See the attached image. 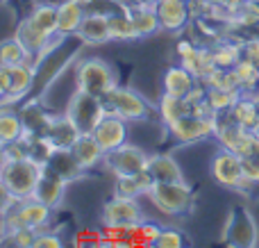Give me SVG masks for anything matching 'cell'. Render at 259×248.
I'll use <instances>...</instances> for the list:
<instances>
[{
  "label": "cell",
  "instance_id": "1",
  "mask_svg": "<svg viewBox=\"0 0 259 248\" xmlns=\"http://www.w3.org/2000/svg\"><path fill=\"white\" fill-rule=\"evenodd\" d=\"M148 198L159 212L168 214V217H184L191 214L193 205H196V196H193L191 187L184 182H155L148 191Z\"/></svg>",
  "mask_w": 259,
  "mask_h": 248
},
{
  "label": "cell",
  "instance_id": "2",
  "mask_svg": "<svg viewBox=\"0 0 259 248\" xmlns=\"http://www.w3.org/2000/svg\"><path fill=\"white\" fill-rule=\"evenodd\" d=\"M75 85L77 89L87 91V94L105 98L114 87H118V77H116V71L105 59L87 57L75 64Z\"/></svg>",
  "mask_w": 259,
  "mask_h": 248
},
{
  "label": "cell",
  "instance_id": "3",
  "mask_svg": "<svg viewBox=\"0 0 259 248\" xmlns=\"http://www.w3.org/2000/svg\"><path fill=\"white\" fill-rule=\"evenodd\" d=\"M105 107L107 112H114L118 116H123L130 123L137 121H150L152 116L159 118V112L157 107H152L141 94H137L134 89H127V87H114L107 96H105Z\"/></svg>",
  "mask_w": 259,
  "mask_h": 248
},
{
  "label": "cell",
  "instance_id": "4",
  "mask_svg": "<svg viewBox=\"0 0 259 248\" xmlns=\"http://www.w3.org/2000/svg\"><path fill=\"white\" fill-rule=\"evenodd\" d=\"M41 173H44V164H39L32 157H25L16 159V162H5L0 167V180L12 189V194L18 200H23L34 194V187L39 182Z\"/></svg>",
  "mask_w": 259,
  "mask_h": 248
},
{
  "label": "cell",
  "instance_id": "5",
  "mask_svg": "<svg viewBox=\"0 0 259 248\" xmlns=\"http://www.w3.org/2000/svg\"><path fill=\"white\" fill-rule=\"evenodd\" d=\"M221 241L234 248H255L259 241V228L255 217L243 205H234L228 214V221L223 226Z\"/></svg>",
  "mask_w": 259,
  "mask_h": 248
},
{
  "label": "cell",
  "instance_id": "6",
  "mask_svg": "<svg viewBox=\"0 0 259 248\" xmlns=\"http://www.w3.org/2000/svg\"><path fill=\"white\" fill-rule=\"evenodd\" d=\"M68 118L77 126L80 132H94L96 126L103 121V116L107 114V107H105V100L100 96L87 94V91L77 89L75 94L71 96L66 109H64Z\"/></svg>",
  "mask_w": 259,
  "mask_h": 248
},
{
  "label": "cell",
  "instance_id": "7",
  "mask_svg": "<svg viewBox=\"0 0 259 248\" xmlns=\"http://www.w3.org/2000/svg\"><path fill=\"white\" fill-rule=\"evenodd\" d=\"M219 116H198V114H184L178 121H173L170 126H166L168 135L173 137L180 144H196V141L209 139V137H216V130H219Z\"/></svg>",
  "mask_w": 259,
  "mask_h": 248
},
{
  "label": "cell",
  "instance_id": "8",
  "mask_svg": "<svg viewBox=\"0 0 259 248\" xmlns=\"http://www.w3.org/2000/svg\"><path fill=\"white\" fill-rule=\"evenodd\" d=\"M209 173L225 189H248V187H252L250 182L246 180L241 155L232 153V150H228V148H221L219 153L211 157Z\"/></svg>",
  "mask_w": 259,
  "mask_h": 248
},
{
  "label": "cell",
  "instance_id": "9",
  "mask_svg": "<svg viewBox=\"0 0 259 248\" xmlns=\"http://www.w3.org/2000/svg\"><path fill=\"white\" fill-rule=\"evenodd\" d=\"M148 157H150V155L143 148H139V146L123 144L121 148L112 150V153H105V169H107L114 178L134 176V173L146 169Z\"/></svg>",
  "mask_w": 259,
  "mask_h": 248
},
{
  "label": "cell",
  "instance_id": "10",
  "mask_svg": "<svg viewBox=\"0 0 259 248\" xmlns=\"http://www.w3.org/2000/svg\"><path fill=\"white\" fill-rule=\"evenodd\" d=\"M141 221H146V219H143L139 203L134 198H123V196H114L112 200H107L103 205V212H100V223L103 226L132 228Z\"/></svg>",
  "mask_w": 259,
  "mask_h": 248
},
{
  "label": "cell",
  "instance_id": "11",
  "mask_svg": "<svg viewBox=\"0 0 259 248\" xmlns=\"http://www.w3.org/2000/svg\"><path fill=\"white\" fill-rule=\"evenodd\" d=\"M219 121V130H216V141H219L221 148H228L237 155H246L250 150V146L255 144L259 132H250L246 128H241L237 121L228 116V114H221Z\"/></svg>",
  "mask_w": 259,
  "mask_h": 248
},
{
  "label": "cell",
  "instance_id": "12",
  "mask_svg": "<svg viewBox=\"0 0 259 248\" xmlns=\"http://www.w3.org/2000/svg\"><path fill=\"white\" fill-rule=\"evenodd\" d=\"M127 123L130 121H125V118L118 116V114L107 112L91 135L98 139V144L103 146L105 153H112V150L121 148L123 144H127V137H130Z\"/></svg>",
  "mask_w": 259,
  "mask_h": 248
},
{
  "label": "cell",
  "instance_id": "13",
  "mask_svg": "<svg viewBox=\"0 0 259 248\" xmlns=\"http://www.w3.org/2000/svg\"><path fill=\"white\" fill-rule=\"evenodd\" d=\"M18 112H21V121H23V137L21 139L46 135L50 121H53V114H50L48 107L41 103V98H32L30 103H25Z\"/></svg>",
  "mask_w": 259,
  "mask_h": 248
},
{
  "label": "cell",
  "instance_id": "14",
  "mask_svg": "<svg viewBox=\"0 0 259 248\" xmlns=\"http://www.w3.org/2000/svg\"><path fill=\"white\" fill-rule=\"evenodd\" d=\"M66 187H68V182L64 180V178H59L57 173H53L50 169L44 167V173H41L39 182H36L32 198L41 200V203L48 205L50 210H57L59 205L64 203V196H66Z\"/></svg>",
  "mask_w": 259,
  "mask_h": 248
},
{
  "label": "cell",
  "instance_id": "15",
  "mask_svg": "<svg viewBox=\"0 0 259 248\" xmlns=\"http://www.w3.org/2000/svg\"><path fill=\"white\" fill-rule=\"evenodd\" d=\"M155 9L159 16L161 30L166 32H182L191 21L187 0H157Z\"/></svg>",
  "mask_w": 259,
  "mask_h": 248
},
{
  "label": "cell",
  "instance_id": "16",
  "mask_svg": "<svg viewBox=\"0 0 259 248\" xmlns=\"http://www.w3.org/2000/svg\"><path fill=\"white\" fill-rule=\"evenodd\" d=\"M46 169H50V171L57 173L59 178H64L68 185L82 180V178L87 176V171L75 159V155L71 153V148H57L53 155H50L48 162H46Z\"/></svg>",
  "mask_w": 259,
  "mask_h": 248
},
{
  "label": "cell",
  "instance_id": "17",
  "mask_svg": "<svg viewBox=\"0 0 259 248\" xmlns=\"http://www.w3.org/2000/svg\"><path fill=\"white\" fill-rule=\"evenodd\" d=\"M127 14L132 18V25L137 30L139 39L152 36L161 30L159 16H157L155 5H143V3H127Z\"/></svg>",
  "mask_w": 259,
  "mask_h": 248
},
{
  "label": "cell",
  "instance_id": "18",
  "mask_svg": "<svg viewBox=\"0 0 259 248\" xmlns=\"http://www.w3.org/2000/svg\"><path fill=\"white\" fill-rule=\"evenodd\" d=\"M71 153L75 155V159L82 164L84 171H91V169H96L100 162H105L103 146L98 144V139H96L91 132H82V135L77 137L75 144L71 146Z\"/></svg>",
  "mask_w": 259,
  "mask_h": 248
},
{
  "label": "cell",
  "instance_id": "19",
  "mask_svg": "<svg viewBox=\"0 0 259 248\" xmlns=\"http://www.w3.org/2000/svg\"><path fill=\"white\" fill-rule=\"evenodd\" d=\"M75 36H80L82 44H94V46L112 41V34H109V16L107 14H96V12L87 14Z\"/></svg>",
  "mask_w": 259,
  "mask_h": 248
},
{
  "label": "cell",
  "instance_id": "20",
  "mask_svg": "<svg viewBox=\"0 0 259 248\" xmlns=\"http://www.w3.org/2000/svg\"><path fill=\"white\" fill-rule=\"evenodd\" d=\"M87 12L77 0H64L57 5V36H75L84 21Z\"/></svg>",
  "mask_w": 259,
  "mask_h": 248
},
{
  "label": "cell",
  "instance_id": "21",
  "mask_svg": "<svg viewBox=\"0 0 259 248\" xmlns=\"http://www.w3.org/2000/svg\"><path fill=\"white\" fill-rule=\"evenodd\" d=\"M232 121H237L241 128L250 132H259V100L255 94H241V98L232 105L228 112Z\"/></svg>",
  "mask_w": 259,
  "mask_h": 248
},
{
  "label": "cell",
  "instance_id": "22",
  "mask_svg": "<svg viewBox=\"0 0 259 248\" xmlns=\"http://www.w3.org/2000/svg\"><path fill=\"white\" fill-rule=\"evenodd\" d=\"M146 169L155 178V182H184L182 169H180V164L170 155H164V153L150 155Z\"/></svg>",
  "mask_w": 259,
  "mask_h": 248
},
{
  "label": "cell",
  "instance_id": "23",
  "mask_svg": "<svg viewBox=\"0 0 259 248\" xmlns=\"http://www.w3.org/2000/svg\"><path fill=\"white\" fill-rule=\"evenodd\" d=\"M80 135L82 132L77 130V126L66 116V114H62V116H53L48 130H46V137L50 139V144H53L55 148H71Z\"/></svg>",
  "mask_w": 259,
  "mask_h": 248
},
{
  "label": "cell",
  "instance_id": "24",
  "mask_svg": "<svg viewBox=\"0 0 259 248\" xmlns=\"http://www.w3.org/2000/svg\"><path fill=\"white\" fill-rule=\"evenodd\" d=\"M9 77H12V91L5 98V103L21 100L27 94H32V89H34V66L30 62H21L16 66H9Z\"/></svg>",
  "mask_w": 259,
  "mask_h": 248
},
{
  "label": "cell",
  "instance_id": "25",
  "mask_svg": "<svg viewBox=\"0 0 259 248\" xmlns=\"http://www.w3.org/2000/svg\"><path fill=\"white\" fill-rule=\"evenodd\" d=\"M18 210H21V217H23V221H25V226L34 228L36 232L48 230L50 217H53V212H55V210H50L48 205H44L41 200L32 198V196L18 200Z\"/></svg>",
  "mask_w": 259,
  "mask_h": 248
},
{
  "label": "cell",
  "instance_id": "26",
  "mask_svg": "<svg viewBox=\"0 0 259 248\" xmlns=\"http://www.w3.org/2000/svg\"><path fill=\"white\" fill-rule=\"evenodd\" d=\"M16 36L21 39V44L25 46V48L30 50L32 55H41L50 44H53V39H55V36L46 34L44 30H39V27H36L27 16L23 18L21 23H18V27H16Z\"/></svg>",
  "mask_w": 259,
  "mask_h": 248
},
{
  "label": "cell",
  "instance_id": "27",
  "mask_svg": "<svg viewBox=\"0 0 259 248\" xmlns=\"http://www.w3.org/2000/svg\"><path fill=\"white\" fill-rule=\"evenodd\" d=\"M196 82H198V77L193 75L191 71H187L182 64H178V66H170L168 71L164 73V94L180 96V98H184V96L191 91V87L196 85Z\"/></svg>",
  "mask_w": 259,
  "mask_h": 248
},
{
  "label": "cell",
  "instance_id": "28",
  "mask_svg": "<svg viewBox=\"0 0 259 248\" xmlns=\"http://www.w3.org/2000/svg\"><path fill=\"white\" fill-rule=\"evenodd\" d=\"M180 64H182L187 71H191L198 80H202L207 73H211L216 68L214 50H211V46H198L191 55H187V57L180 59Z\"/></svg>",
  "mask_w": 259,
  "mask_h": 248
},
{
  "label": "cell",
  "instance_id": "29",
  "mask_svg": "<svg viewBox=\"0 0 259 248\" xmlns=\"http://www.w3.org/2000/svg\"><path fill=\"white\" fill-rule=\"evenodd\" d=\"M211 50H214L216 66H221V68H234L239 59L243 57L241 39H228V36H223V39H219L211 46Z\"/></svg>",
  "mask_w": 259,
  "mask_h": 248
},
{
  "label": "cell",
  "instance_id": "30",
  "mask_svg": "<svg viewBox=\"0 0 259 248\" xmlns=\"http://www.w3.org/2000/svg\"><path fill=\"white\" fill-rule=\"evenodd\" d=\"M157 112H159V121L161 126H170L173 121H178L184 114H191V105L187 103V98H180V96H170L164 94L159 98V105H157Z\"/></svg>",
  "mask_w": 259,
  "mask_h": 248
},
{
  "label": "cell",
  "instance_id": "31",
  "mask_svg": "<svg viewBox=\"0 0 259 248\" xmlns=\"http://www.w3.org/2000/svg\"><path fill=\"white\" fill-rule=\"evenodd\" d=\"M27 18H30L39 30H44L46 34L57 36V5L36 3L34 7H32V12L27 14Z\"/></svg>",
  "mask_w": 259,
  "mask_h": 248
},
{
  "label": "cell",
  "instance_id": "32",
  "mask_svg": "<svg viewBox=\"0 0 259 248\" xmlns=\"http://www.w3.org/2000/svg\"><path fill=\"white\" fill-rule=\"evenodd\" d=\"M23 137L21 112L12 107H0V144H12Z\"/></svg>",
  "mask_w": 259,
  "mask_h": 248
},
{
  "label": "cell",
  "instance_id": "33",
  "mask_svg": "<svg viewBox=\"0 0 259 248\" xmlns=\"http://www.w3.org/2000/svg\"><path fill=\"white\" fill-rule=\"evenodd\" d=\"M30 57H32V53L21 44V39L16 34L0 41V66H5V68L16 66L21 62H27Z\"/></svg>",
  "mask_w": 259,
  "mask_h": 248
},
{
  "label": "cell",
  "instance_id": "34",
  "mask_svg": "<svg viewBox=\"0 0 259 248\" xmlns=\"http://www.w3.org/2000/svg\"><path fill=\"white\" fill-rule=\"evenodd\" d=\"M109 34H112V41H134L139 39L137 30L132 25V18L127 14V7L123 12H116L109 16Z\"/></svg>",
  "mask_w": 259,
  "mask_h": 248
},
{
  "label": "cell",
  "instance_id": "35",
  "mask_svg": "<svg viewBox=\"0 0 259 248\" xmlns=\"http://www.w3.org/2000/svg\"><path fill=\"white\" fill-rule=\"evenodd\" d=\"M232 71H234V75H237L239 87H241L243 94H255L259 89V66H255L252 62L241 57Z\"/></svg>",
  "mask_w": 259,
  "mask_h": 248
},
{
  "label": "cell",
  "instance_id": "36",
  "mask_svg": "<svg viewBox=\"0 0 259 248\" xmlns=\"http://www.w3.org/2000/svg\"><path fill=\"white\" fill-rule=\"evenodd\" d=\"M243 91H232V89H207V100L214 107L216 114H228L232 105L241 98Z\"/></svg>",
  "mask_w": 259,
  "mask_h": 248
},
{
  "label": "cell",
  "instance_id": "37",
  "mask_svg": "<svg viewBox=\"0 0 259 248\" xmlns=\"http://www.w3.org/2000/svg\"><path fill=\"white\" fill-rule=\"evenodd\" d=\"M161 232V226H157V223H150V221H141L137 223V226H132V230H130V244H155V239L159 237Z\"/></svg>",
  "mask_w": 259,
  "mask_h": 248
},
{
  "label": "cell",
  "instance_id": "38",
  "mask_svg": "<svg viewBox=\"0 0 259 248\" xmlns=\"http://www.w3.org/2000/svg\"><path fill=\"white\" fill-rule=\"evenodd\" d=\"M243 162V171H246V180L250 185H259V135L255 139V144L250 146L246 155H241Z\"/></svg>",
  "mask_w": 259,
  "mask_h": 248
},
{
  "label": "cell",
  "instance_id": "39",
  "mask_svg": "<svg viewBox=\"0 0 259 248\" xmlns=\"http://www.w3.org/2000/svg\"><path fill=\"white\" fill-rule=\"evenodd\" d=\"M187 244H189V239L182 230H178V228H161L159 237L155 239L152 246H157V248H182Z\"/></svg>",
  "mask_w": 259,
  "mask_h": 248
},
{
  "label": "cell",
  "instance_id": "40",
  "mask_svg": "<svg viewBox=\"0 0 259 248\" xmlns=\"http://www.w3.org/2000/svg\"><path fill=\"white\" fill-rule=\"evenodd\" d=\"M114 196H123V198L137 200L139 196H146V194H143V189L139 187L134 176H118L116 182H114Z\"/></svg>",
  "mask_w": 259,
  "mask_h": 248
},
{
  "label": "cell",
  "instance_id": "41",
  "mask_svg": "<svg viewBox=\"0 0 259 248\" xmlns=\"http://www.w3.org/2000/svg\"><path fill=\"white\" fill-rule=\"evenodd\" d=\"M36 235H39V232H36L34 228H30V226H23L21 230L12 232V235H9L5 241H12V244H14V246H18V248H34Z\"/></svg>",
  "mask_w": 259,
  "mask_h": 248
},
{
  "label": "cell",
  "instance_id": "42",
  "mask_svg": "<svg viewBox=\"0 0 259 248\" xmlns=\"http://www.w3.org/2000/svg\"><path fill=\"white\" fill-rule=\"evenodd\" d=\"M27 157V146L23 139L12 141V144H3V159L5 162H16V159Z\"/></svg>",
  "mask_w": 259,
  "mask_h": 248
},
{
  "label": "cell",
  "instance_id": "43",
  "mask_svg": "<svg viewBox=\"0 0 259 248\" xmlns=\"http://www.w3.org/2000/svg\"><path fill=\"white\" fill-rule=\"evenodd\" d=\"M241 50H243V59H248L255 66H259V36H246V39H241Z\"/></svg>",
  "mask_w": 259,
  "mask_h": 248
},
{
  "label": "cell",
  "instance_id": "44",
  "mask_svg": "<svg viewBox=\"0 0 259 248\" xmlns=\"http://www.w3.org/2000/svg\"><path fill=\"white\" fill-rule=\"evenodd\" d=\"M5 223H7V232H9V235H12V232H16V230H21V228L25 226V221H23V217H21V210H18V203L5 212Z\"/></svg>",
  "mask_w": 259,
  "mask_h": 248
},
{
  "label": "cell",
  "instance_id": "45",
  "mask_svg": "<svg viewBox=\"0 0 259 248\" xmlns=\"http://www.w3.org/2000/svg\"><path fill=\"white\" fill-rule=\"evenodd\" d=\"M64 241L59 239L57 232H50V230H44L36 235V241H34V248H62Z\"/></svg>",
  "mask_w": 259,
  "mask_h": 248
},
{
  "label": "cell",
  "instance_id": "46",
  "mask_svg": "<svg viewBox=\"0 0 259 248\" xmlns=\"http://www.w3.org/2000/svg\"><path fill=\"white\" fill-rule=\"evenodd\" d=\"M16 203H18V198L12 194V189H9V187L0 180V212H7V210L14 208Z\"/></svg>",
  "mask_w": 259,
  "mask_h": 248
},
{
  "label": "cell",
  "instance_id": "47",
  "mask_svg": "<svg viewBox=\"0 0 259 248\" xmlns=\"http://www.w3.org/2000/svg\"><path fill=\"white\" fill-rule=\"evenodd\" d=\"M12 91V77H9V68L0 66V100H5Z\"/></svg>",
  "mask_w": 259,
  "mask_h": 248
},
{
  "label": "cell",
  "instance_id": "48",
  "mask_svg": "<svg viewBox=\"0 0 259 248\" xmlns=\"http://www.w3.org/2000/svg\"><path fill=\"white\" fill-rule=\"evenodd\" d=\"M134 178H137V182H139V187L143 189V194H148L150 191V187L155 185V178L148 173V169H143V171H139V173H134Z\"/></svg>",
  "mask_w": 259,
  "mask_h": 248
},
{
  "label": "cell",
  "instance_id": "49",
  "mask_svg": "<svg viewBox=\"0 0 259 248\" xmlns=\"http://www.w3.org/2000/svg\"><path fill=\"white\" fill-rule=\"evenodd\" d=\"M98 241H100V235H98V232H87V230H82V232H77V235H75L73 244L82 246V244H98Z\"/></svg>",
  "mask_w": 259,
  "mask_h": 248
},
{
  "label": "cell",
  "instance_id": "50",
  "mask_svg": "<svg viewBox=\"0 0 259 248\" xmlns=\"http://www.w3.org/2000/svg\"><path fill=\"white\" fill-rule=\"evenodd\" d=\"M7 223H5V212H0V244H5V239H7Z\"/></svg>",
  "mask_w": 259,
  "mask_h": 248
},
{
  "label": "cell",
  "instance_id": "51",
  "mask_svg": "<svg viewBox=\"0 0 259 248\" xmlns=\"http://www.w3.org/2000/svg\"><path fill=\"white\" fill-rule=\"evenodd\" d=\"M209 3H211V5H228L230 0H209Z\"/></svg>",
  "mask_w": 259,
  "mask_h": 248
},
{
  "label": "cell",
  "instance_id": "52",
  "mask_svg": "<svg viewBox=\"0 0 259 248\" xmlns=\"http://www.w3.org/2000/svg\"><path fill=\"white\" fill-rule=\"evenodd\" d=\"M250 36H259V25H255V27L250 30Z\"/></svg>",
  "mask_w": 259,
  "mask_h": 248
},
{
  "label": "cell",
  "instance_id": "53",
  "mask_svg": "<svg viewBox=\"0 0 259 248\" xmlns=\"http://www.w3.org/2000/svg\"><path fill=\"white\" fill-rule=\"evenodd\" d=\"M250 3H252V5H255V7H257V9H259V0H250Z\"/></svg>",
  "mask_w": 259,
  "mask_h": 248
},
{
  "label": "cell",
  "instance_id": "54",
  "mask_svg": "<svg viewBox=\"0 0 259 248\" xmlns=\"http://www.w3.org/2000/svg\"><path fill=\"white\" fill-rule=\"evenodd\" d=\"M0 3H5V0H0Z\"/></svg>",
  "mask_w": 259,
  "mask_h": 248
},
{
  "label": "cell",
  "instance_id": "55",
  "mask_svg": "<svg viewBox=\"0 0 259 248\" xmlns=\"http://www.w3.org/2000/svg\"><path fill=\"white\" fill-rule=\"evenodd\" d=\"M130 3H132V0H130Z\"/></svg>",
  "mask_w": 259,
  "mask_h": 248
},
{
  "label": "cell",
  "instance_id": "56",
  "mask_svg": "<svg viewBox=\"0 0 259 248\" xmlns=\"http://www.w3.org/2000/svg\"><path fill=\"white\" fill-rule=\"evenodd\" d=\"M187 3H189V0H187Z\"/></svg>",
  "mask_w": 259,
  "mask_h": 248
}]
</instances>
